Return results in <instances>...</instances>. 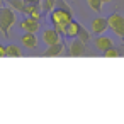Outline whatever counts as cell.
Listing matches in <instances>:
<instances>
[{
  "mask_svg": "<svg viewBox=\"0 0 124 124\" xmlns=\"http://www.w3.org/2000/svg\"><path fill=\"white\" fill-rule=\"evenodd\" d=\"M17 17H16V10L12 7H2L0 9V32L4 38H9L10 27L16 24Z\"/></svg>",
  "mask_w": 124,
  "mask_h": 124,
  "instance_id": "obj_1",
  "label": "cell"
},
{
  "mask_svg": "<svg viewBox=\"0 0 124 124\" xmlns=\"http://www.w3.org/2000/svg\"><path fill=\"white\" fill-rule=\"evenodd\" d=\"M49 21L53 26L56 24H68L70 21H73V16H71V10L70 9H65V7H54L51 12H49Z\"/></svg>",
  "mask_w": 124,
  "mask_h": 124,
  "instance_id": "obj_2",
  "label": "cell"
},
{
  "mask_svg": "<svg viewBox=\"0 0 124 124\" xmlns=\"http://www.w3.org/2000/svg\"><path fill=\"white\" fill-rule=\"evenodd\" d=\"M107 21H109V29L119 38H124V16H121L119 12H114L109 16Z\"/></svg>",
  "mask_w": 124,
  "mask_h": 124,
  "instance_id": "obj_3",
  "label": "cell"
},
{
  "mask_svg": "<svg viewBox=\"0 0 124 124\" xmlns=\"http://www.w3.org/2000/svg\"><path fill=\"white\" fill-rule=\"evenodd\" d=\"M107 29H109V21H107L105 17H95V19H92V22H90V31H92V34L100 36V34H104Z\"/></svg>",
  "mask_w": 124,
  "mask_h": 124,
  "instance_id": "obj_4",
  "label": "cell"
},
{
  "mask_svg": "<svg viewBox=\"0 0 124 124\" xmlns=\"http://www.w3.org/2000/svg\"><path fill=\"white\" fill-rule=\"evenodd\" d=\"M60 41H63V38H61V34H60L54 27H48V29L43 31V43H44L46 46L56 44V43H60Z\"/></svg>",
  "mask_w": 124,
  "mask_h": 124,
  "instance_id": "obj_5",
  "label": "cell"
},
{
  "mask_svg": "<svg viewBox=\"0 0 124 124\" xmlns=\"http://www.w3.org/2000/svg\"><path fill=\"white\" fill-rule=\"evenodd\" d=\"M26 17H32V19H38L41 21L43 17V9L39 4H31V2H26V7H24V12H22Z\"/></svg>",
  "mask_w": 124,
  "mask_h": 124,
  "instance_id": "obj_6",
  "label": "cell"
},
{
  "mask_svg": "<svg viewBox=\"0 0 124 124\" xmlns=\"http://www.w3.org/2000/svg\"><path fill=\"white\" fill-rule=\"evenodd\" d=\"M87 44L85 43H82L78 38H75V39H71V43H70V56H73V58H78V56H83L85 53H87V48H85Z\"/></svg>",
  "mask_w": 124,
  "mask_h": 124,
  "instance_id": "obj_7",
  "label": "cell"
},
{
  "mask_svg": "<svg viewBox=\"0 0 124 124\" xmlns=\"http://www.w3.org/2000/svg\"><path fill=\"white\" fill-rule=\"evenodd\" d=\"M19 26H21V29H22L24 32H38V31L41 29L39 21H38V19H32V17H26V19H22Z\"/></svg>",
  "mask_w": 124,
  "mask_h": 124,
  "instance_id": "obj_8",
  "label": "cell"
},
{
  "mask_svg": "<svg viewBox=\"0 0 124 124\" xmlns=\"http://www.w3.org/2000/svg\"><path fill=\"white\" fill-rule=\"evenodd\" d=\"M93 44H95V49H97V51H100V53H104V51H107L109 48H112V46H114L112 39H110L109 36H104V34L95 36Z\"/></svg>",
  "mask_w": 124,
  "mask_h": 124,
  "instance_id": "obj_9",
  "label": "cell"
},
{
  "mask_svg": "<svg viewBox=\"0 0 124 124\" xmlns=\"http://www.w3.org/2000/svg\"><path fill=\"white\" fill-rule=\"evenodd\" d=\"M63 49H65V44H63V41H60V43H56V44L48 46V48L44 49L43 56H44V58H54V56H61Z\"/></svg>",
  "mask_w": 124,
  "mask_h": 124,
  "instance_id": "obj_10",
  "label": "cell"
},
{
  "mask_svg": "<svg viewBox=\"0 0 124 124\" xmlns=\"http://www.w3.org/2000/svg\"><path fill=\"white\" fill-rule=\"evenodd\" d=\"M80 27H82V24H80V22H77V21H70V22L66 24L65 38H66V39H75V38H78Z\"/></svg>",
  "mask_w": 124,
  "mask_h": 124,
  "instance_id": "obj_11",
  "label": "cell"
},
{
  "mask_svg": "<svg viewBox=\"0 0 124 124\" xmlns=\"http://www.w3.org/2000/svg\"><path fill=\"white\" fill-rule=\"evenodd\" d=\"M21 43L24 48L27 49H34L38 46V38H36V32H24L22 38H21Z\"/></svg>",
  "mask_w": 124,
  "mask_h": 124,
  "instance_id": "obj_12",
  "label": "cell"
},
{
  "mask_svg": "<svg viewBox=\"0 0 124 124\" xmlns=\"http://www.w3.org/2000/svg\"><path fill=\"white\" fill-rule=\"evenodd\" d=\"M5 51H7V56H9V58H21V56H22L21 48L16 46V44H7V46H5Z\"/></svg>",
  "mask_w": 124,
  "mask_h": 124,
  "instance_id": "obj_13",
  "label": "cell"
},
{
  "mask_svg": "<svg viewBox=\"0 0 124 124\" xmlns=\"http://www.w3.org/2000/svg\"><path fill=\"white\" fill-rule=\"evenodd\" d=\"M9 4V7H12L14 10L17 12H24V7H26V0H5Z\"/></svg>",
  "mask_w": 124,
  "mask_h": 124,
  "instance_id": "obj_14",
  "label": "cell"
},
{
  "mask_svg": "<svg viewBox=\"0 0 124 124\" xmlns=\"http://www.w3.org/2000/svg\"><path fill=\"white\" fill-rule=\"evenodd\" d=\"M78 39H80L82 43L88 44V43H90V39H92V32H88V31L82 26V27H80V32H78Z\"/></svg>",
  "mask_w": 124,
  "mask_h": 124,
  "instance_id": "obj_15",
  "label": "cell"
},
{
  "mask_svg": "<svg viewBox=\"0 0 124 124\" xmlns=\"http://www.w3.org/2000/svg\"><path fill=\"white\" fill-rule=\"evenodd\" d=\"M56 2H58V0H41V4H43V12H44V14H49V12L56 7Z\"/></svg>",
  "mask_w": 124,
  "mask_h": 124,
  "instance_id": "obj_16",
  "label": "cell"
},
{
  "mask_svg": "<svg viewBox=\"0 0 124 124\" xmlns=\"http://www.w3.org/2000/svg\"><path fill=\"white\" fill-rule=\"evenodd\" d=\"M87 4H88V7H90L93 12H97V14L102 12V5H104L102 0H87Z\"/></svg>",
  "mask_w": 124,
  "mask_h": 124,
  "instance_id": "obj_17",
  "label": "cell"
},
{
  "mask_svg": "<svg viewBox=\"0 0 124 124\" xmlns=\"http://www.w3.org/2000/svg\"><path fill=\"white\" fill-rule=\"evenodd\" d=\"M104 56H105V58H119L121 53H119V49H116V48L112 46V48H109L107 51H104Z\"/></svg>",
  "mask_w": 124,
  "mask_h": 124,
  "instance_id": "obj_18",
  "label": "cell"
},
{
  "mask_svg": "<svg viewBox=\"0 0 124 124\" xmlns=\"http://www.w3.org/2000/svg\"><path fill=\"white\" fill-rule=\"evenodd\" d=\"M0 58H7V51H5V46L0 44Z\"/></svg>",
  "mask_w": 124,
  "mask_h": 124,
  "instance_id": "obj_19",
  "label": "cell"
},
{
  "mask_svg": "<svg viewBox=\"0 0 124 124\" xmlns=\"http://www.w3.org/2000/svg\"><path fill=\"white\" fill-rule=\"evenodd\" d=\"M26 2H31V4H41V0H26Z\"/></svg>",
  "mask_w": 124,
  "mask_h": 124,
  "instance_id": "obj_20",
  "label": "cell"
},
{
  "mask_svg": "<svg viewBox=\"0 0 124 124\" xmlns=\"http://www.w3.org/2000/svg\"><path fill=\"white\" fill-rule=\"evenodd\" d=\"M4 7V0H0V9H2Z\"/></svg>",
  "mask_w": 124,
  "mask_h": 124,
  "instance_id": "obj_21",
  "label": "cell"
},
{
  "mask_svg": "<svg viewBox=\"0 0 124 124\" xmlns=\"http://www.w3.org/2000/svg\"><path fill=\"white\" fill-rule=\"evenodd\" d=\"M102 2H104V4H109V2H112V0H102Z\"/></svg>",
  "mask_w": 124,
  "mask_h": 124,
  "instance_id": "obj_22",
  "label": "cell"
}]
</instances>
